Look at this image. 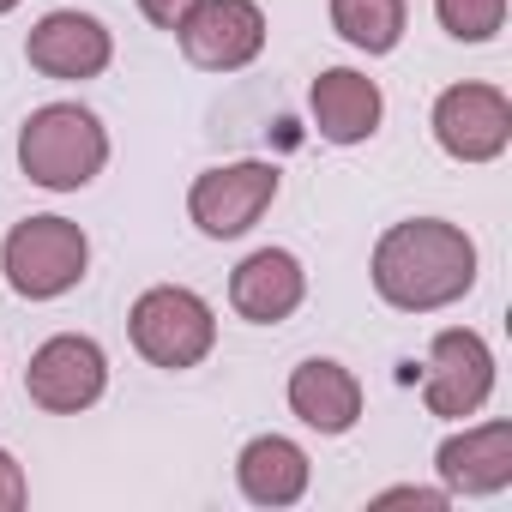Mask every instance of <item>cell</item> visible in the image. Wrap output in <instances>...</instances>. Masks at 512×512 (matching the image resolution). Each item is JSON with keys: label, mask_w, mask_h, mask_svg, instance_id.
<instances>
[{"label": "cell", "mask_w": 512, "mask_h": 512, "mask_svg": "<svg viewBox=\"0 0 512 512\" xmlns=\"http://www.w3.org/2000/svg\"><path fill=\"white\" fill-rule=\"evenodd\" d=\"M374 290L398 314H434L476 290V241L446 217L392 223L374 241Z\"/></svg>", "instance_id": "6da1fadb"}, {"label": "cell", "mask_w": 512, "mask_h": 512, "mask_svg": "<svg viewBox=\"0 0 512 512\" xmlns=\"http://www.w3.org/2000/svg\"><path fill=\"white\" fill-rule=\"evenodd\" d=\"M109 133L85 103H43L19 127V169L49 193H79L103 175Z\"/></svg>", "instance_id": "7a4b0ae2"}, {"label": "cell", "mask_w": 512, "mask_h": 512, "mask_svg": "<svg viewBox=\"0 0 512 512\" xmlns=\"http://www.w3.org/2000/svg\"><path fill=\"white\" fill-rule=\"evenodd\" d=\"M91 266V241L73 217H25L13 223L7 247H0V272H7L13 296L25 302H55L67 296Z\"/></svg>", "instance_id": "3957f363"}, {"label": "cell", "mask_w": 512, "mask_h": 512, "mask_svg": "<svg viewBox=\"0 0 512 512\" xmlns=\"http://www.w3.org/2000/svg\"><path fill=\"white\" fill-rule=\"evenodd\" d=\"M127 332H133V350H139L151 368H169V374L199 368V362L211 356V344H217V320H211L205 296H193V290H181V284L145 290V296L133 302V314H127Z\"/></svg>", "instance_id": "277c9868"}, {"label": "cell", "mask_w": 512, "mask_h": 512, "mask_svg": "<svg viewBox=\"0 0 512 512\" xmlns=\"http://www.w3.org/2000/svg\"><path fill=\"white\" fill-rule=\"evenodd\" d=\"M103 386H109V356H103L97 338L61 332V338H49V344L31 350L25 392H31L37 410H49V416H79V410H91V404L103 398Z\"/></svg>", "instance_id": "5b68a950"}, {"label": "cell", "mask_w": 512, "mask_h": 512, "mask_svg": "<svg viewBox=\"0 0 512 512\" xmlns=\"http://www.w3.org/2000/svg\"><path fill=\"white\" fill-rule=\"evenodd\" d=\"M175 37L199 73H241L266 49V13L253 0H193L175 25Z\"/></svg>", "instance_id": "8992f818"}, {"label": "cell", "mask_w": 512, "mask_h": 512, "mask_svg": "<svg viewBox=\"0 0 512 512\" xmlns=\"http://www.w3.org/2000/svg\"><path fill=\"white\" fill-rule=\"evenodd\" d=\"M494 392V350L482 344V332L470 326H446L428 350V374H422V404L428 416L464 422L488 404Z\"/></svg>", "instance_id": "52a82bcc"}, {"label": "cell", "mask_w": 512, "mask_h": 512, "mask_svg": "<svg viewBox=\"0 0 512 512\" xmlns=\"http://www.w3.org/2000/svg\"><path fill=\"white\" fill-rule=\"evenodd\" d=\"M278 199V169L272 163H223L205 169L187 193V217L199 223V235L211 241H235L266 217V205Z\"/></svg>", "instance_id": "ba28073f"}, {"label": "cell", "mask_w": 512, "mask_h": 512, "mask_svg": "<svg viewBox=\"0 0 512 512\" xmlns=\"http://www.w3.org/2000/svg\"><path fill=\"white\" fill-rule=\"evenodd\" d=\"M434 139L458 163H494L512 145V103L500 85H446L434 97Z\"/></svg>", "instance_id": "9c48e42d"}, {"label": "cell", "mask_w": 512, "mask_h": 512, "mask_svg": "<svg viewBox=\"0 0 512 512\" xmlns=\"http://www.w3.org/2000/svg\"><path fill=\"white\" fill-rule=\"evenodd\" d=\"M115 43H109V25L91 19V13H43L25 37V61L43 73V79H61V85H79V79H97L109 67Z\"/></svg>", "instance_id": "30bf717a"}, {"label": "cell", "mask_w": 512, "mask_h": 512, "mask_svg": "<svg viewBox=\"0 0 512 512\" xmlns=\"http://www.w3.org/2000/svg\"><path fill=\"white\" fill-rule=\"evenodd\" d=\"M308 296V272L290 247H260V253H247V260L229 272V302L241 320L253 326H278L302 308Z\"/></svg>", "instance_id": "8fae6325"}, {"label": "cell", "mask_w": 512, "mask_h": 512, "mask_svg": "<svg viewBox=\"0 0 512 512\" xmlns=\"http://www.w3.org/2000/svg\"><path fill=\"white\" fill-rule=\"evenodd\" d=\"M308 109H314L320 139H332V145H362V139H374V127H380V115H386V97H380V85H374L368 73H356V67H326V73L314 79V91H308Z\"/></svg>", "instance_id": "7c38bea8"}, {"label": "cell", "mask_w": 512, "mask_h": 512, "mask_svg": "<svg viewBox=\"0 0 512 512\" xmlns=\"http://www.w3.org/2000/svg\"><path fill=\"white\" fill-rule=\"evenodd\" d=\"M434 470L446 494H500L512 482V422H482V428L440 440Z\"/></svg>", "instance_id": "4fadbf2b"}, {"label": "cell", "mask_w": 512, "mask_h": 512, "mask_svg": "<svg viewBox=\"0 0 512 512\" xmlns=\"http://www.w3.org/2000/svg\"><path fill=\"white\" fill-rule=\"evenodd\" d=\"M290 410L314 434H350L362 422V380L332 356H308L290 374Z\"/></svg>", "instance_id": "5bb4252c"}, {"label": "cell", "mask_w": 512, "mask_h": 512, "mask_svg": "<svg viewBox=\"0 0 512 512\" xmlns=\"http://www.w3.org/2000/svg\"><path fill=\"white\" fill-rule=\"evenodd\" d=\"M235 482L253 506H296L308 494V452L284 434H260V440L241 446Z\"/></svg>", "instance_id": "9a60e30c"}, {"label": "cell", "mask_w": 512, "mask_h": 512, "mask_svg": "<svg viewBox=\"0 0 512 512\" xmlns=\"http://www.w3.org/2000/svg\"><path fill=\"white\" fill-rule=\"evenodd\" d=\"M332 31L362 55H392L404 43V0H332Z\"/></svg>", "instance_id": "2e32d148"}, {"label": "cell", "mask_w": 512, "mask_h": 512, "mask_svg": "<svg viewBox=\"0 0 512 512\" xmlns=\"http://www.w3.org/2000/svg\"><path fill=\"white\" fill-rule=\"evenodd\" d=\"M434 13L446 25V37L458 43H494L506 25V0H434Z\"/></svg>", "instance_id": "e0dca14e"}, {"label": "cell", "mask_w": 512, "mask_h": 512, "mask_svg": "<svg viewBox=\"0 0 512 512\" xmlns=\"http://www.w3.org/2000/svg\"><path fill=\"white\" fill-rule=\"evenodd\" d=\"M446 488H386L374 494V506H422V512H446Z\"/></svg>", "instance_id": "ac0fdd59"}, {"label": "cell", "mask_w": 512, "mask_h": 512, "mask_svg": "<svg viewBox=\"0 0 512 512\" xmlns=\"http://www.w3.org/2000/svg\"><path fill=\"white\" fill-rule=\"evenodd\" d=\"M31 500V488H25V470L13 464V452H0V512H19Z\"/></svg>", "instance_id": "d6986e66"}, {"label": "cell", "mask_w": 512, "mask_h": 512, "mask_svg": "<svg viewBox=\"0 0 512 512\" xmlns=\"http://www.w3.org/2000/svg\"><path fill=\"white\" fill-rule=\"evenodd\" d=\"M187 7H193V0H139V13H145V19H151L157 31H175Z\"/></svg>", "instance_id": "ffe728a7"}, {"label": "cell", "mask_w": 512, "mask_h": 512, "mask_svg": "<svg viewBox=\"0 0 512 512\" xmlns=\"http://www.w3.org/2000/svg\"><path fill=\"white\" fill-rule=\"evenodd\" d=\"M13 7H19V0H0V13H13Z\"/></svg>", "instance_id": "44dd1931"}]
</instances>
